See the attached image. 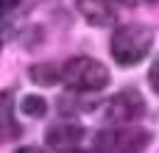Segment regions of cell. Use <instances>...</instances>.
<instances>
[{"instance_id": "obj_1", "label": "cell", "mask_w": 159, "mask_h": 153, "mask_svg": "<svg viewBox=\"0 0 159 153\" xmlns=\"http://www.w3.org/2000/svg\"><path fill=\"white\" fill-rule=\"evenodd\" d=\"M154 45V31L143 22L123 25L112 33V56L120 67H134L140 64Z\"/></svg>"}, {"instance_id": "obj_2", "label": "cell", "mask_w": 159, "mask_h": 153, "mask_svg": "<svg viewBox=\"0 0 159 153\" xmlns=\"http://www.w3.org/2000/svg\"><path fill=\"white\" fill-rule=\"evenodd\" d=\"M61 78L75 92H101L109 86V70L89 56H75L61 67Z\"/></svg>"}, {"instance_id": "obj_3", "label": "cell", "mask_w": 159, "mask_h": 153, "mask_svg": "<svg viewBox=\"0 0 159 153\" xmlns=\"http://www.w3.org/2000/svg\"><path fill=\"white\" fill-rule=\"evenodd\" d=\"M148 145H151V131L137 123L98 134V151L103 153H143Z\"/></svg>"}, {"instance_id": "obj_4", "label": "cell", "mask_w": 159, "mask_h": 153, "mask_svg": "<svg viewBox=\"0 0 159 153\" xmlns=\"http://www.w3.org/2000/svg\"><path fill=\"white\" fill-rule=\"evenodd\" d=\"M143 111H145L143 95L134 92V89L117 92V95L109 100V106H106V117H109L112 123H126V125H131L134 120H140Z\"/></svg>"}, {"instance_id": "obj_5", "label": "cell", "mask_w": 159, "mask_h": 153, "mask_svg": "<svg viewBox=\"0 0 159 153\" xmlns=\"http://www.w3.org/2000/svg\"><path fill=\"white\" fill-rule=\"evenodd\" d=\"M81 137H84V128H81V125H75V123H70V120H61V123L50 125L45 142H48L50 148H56V151L67 153V151H75V142H81Z\"/></svg>"}, {"instance_id": "obj_6", "label": "cell", "mask_w": 159, "mask_h": 153, "mask_svg": "<svg viewBox=\"0 0 159 153\" xmlns=\"http://www.w3.org/2000/svg\"><path fill=\"white\" fill-rule=\"evenodd\" d=\"M75 8L81 11V17L89 25H112L115 22V11L109 6V0H75Z\"/></svg>"}, {"instance_id": "obj_7", "label": "cell", "mask_w": 159, "mask_h": 153, "mask_svg": "<svg viewBox=\"0 0 159 153\" xmlns=\"http://www.w3.org/2000/svg\"><path fill=\"white\" fill-rule=\"evenodd\" d=\"M20 109H22V114H28V117H45L48 103H45V98H39V95H25Z\"/></svg>"}, {"instance_id": "obj_8", "label": "cell", "mask_w": 159, "mask_h": 153, "mask_svg": "<svg viewBox=\"0 0 159 153\" xmlns=\"http://www.w3.org/2000/svg\"><path fill=\"white\" fill-rule=\"evenodd\" d=\"M31 81L34 84H53L56 81L53 67H31Z\"/></svg>"}, {"instance_id": "obj_9", "label": "cell", "mask_w": 159, "mask_h": 153, "mask_svg": "<svg viewBox=\"0 0 159 153\" xmlns=\"http://www.w3.org/2000/svg\"><path fill=\"white\" fill-rule=\"evenodd\" d=\"M148 78H151V86L159 92V59H157V64L151 67V72H148Z\"/></svg>"}, {"instance_id": "obj_10", "label": "cell", "mask_w": 159, "mask_h": 153, "mask_svg": "<svg viewBox=\"0 0 159 153\" xmlns=\"http://www.w3.org/2000/svg\"><path fill=\"white\" fill-rule=\"evenodd\" d=\"M14 153H45V148H39V145H25V148H20V151Z\"/></svg>"}, {"instance_id": "obj_11", "label": "cell", "mask_w": 159, "mask_h": 153, "mask_svg": "<svg viewBox=\"0 0 159 153\" xmlns=\"http://www.w3.org/2000/svg\"><path fill=\"white\" fill-rule=\"evenodd\" d=\"M14 6H17V0H3V8H6V11H11Z\"/></svg>"}, {"instance_id": "obj_12", "label": "cell", "mask_w": 159, "mask_h": 153, "mask_svg": "<svg viewBox=\"0 0 159 153\" xmlns=\"http://www.w3.org/2000/svg\"><path fill=\"white\" fill-rule=\"evenodd\" d=\"M67 153H103V151H67Z\"/></svg>"}, {"instance_id": "obj_13", "label": "cell", "mask_w": 159, "mask_h": 153, "mask_svg": "<svg viewBox=\"0 0 159 153\" xmlns=\"http://www.w3.org/2000/svg\"><path fill=\"white\" fill-rule=\"evenodd\" d=\"M117 3H126V6H131V3H137V0H117Z\"/></svg>"}, {"instance_id": "obj_14", "label": "cell", "mask_w": 159, "mask_h": 153, "mask_svg": "<svg viewBox=\"0 0 159 153\" xmlns=\"http://www.w3.org/2000/svg\"><path fill=\"white\" fill-rule=\"evenodd\" d=\"M151 3H154V0H151Z\"/></svg>"}]
</instances>
